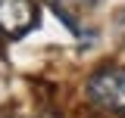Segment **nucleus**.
<instances>
[{
  "instance_id": "nucleus-1",
  "label": "nucleus",
  "mask_w": 125,
  "mask_h": 118,
  "mask_svg": "<svg viewBox=\"0 0 125 118\" xmlns=\"http://www.w3.org/2000/svg\"><path fill=\"white\" fill-rule=\"evenodd\" d=\"M88 100L109 115L125 118V65H106L88 78Z\"/></svg>"
},
{
  "instance_id": "nucleus-2",
  "label": "nucleus",
  "mask_w": 125,
  "mask_h": 118,
  "mask_svg": "<svg viewBox=\"0 0 125 118\" xmlns=\"http://www.w3.org/2000/svg\"><path fill=\"white\" fill-rule=\"evenodd\" d=\"M38 25L34 0H0V31L6 37H25Z\"/></svg>"
},
{
  "instance_id": "nucleus-3",
  "label": "nucleus",
  "mask_w": 125,
  "mask_h": 118,
  "mask_svg": "<svg viewBox=\"0 0 125 118\" xmlns=\"http://www.w3.org/2000/svg\"><path fill=\"white\" fill-rule=\"evenodd\" d=\"M50 3L56 6V3H62V0H50ZM72 3H78V6H88V3H94V0H72Z\"/></svg>"
}]
</instances>
